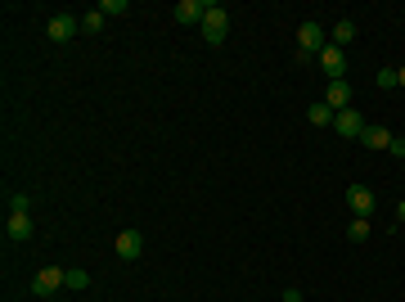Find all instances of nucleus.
Returning <instances> with one entry per match:
<instances>
[{
    "label": "nucleus",
    "instance_id": "1",
    "mask_svg": "<svg viewBox=\"0 0 405 302\" xmlns=\"http://www.w3.org/2000/svg\"><path fill=\"white\" fill-rule=\"evenodd\" d=\"M320 50H324V27L320 23H302L297 27V64L320 59Z\"/></svg>",
    "mask_w": 405,
    "mask_h": 302
},
{
    "label": "nucleus",
    "instance_id": "2",
    "mask_svg": "<svg viewBox=\"0 0 405 302\" xmlns=\"http://www.w3.org/2000/svg\"><path fill=\"white\" fill-rule=\"evenodd\" d=\"M77 32H81V19H77V14H54V19L46 23V36L54 41V46H68Z\"/></svg>",
    "mask_w": 405,
    "mask_h": 302
},
{
    "label": "nucleus",
    "instance_id": "3",
    "mask_svg": "<svg viewBox=\"0 0 405 302\" xmlns=\"http://www.w3.org/2000/svg\"><path fill=\"white\" fill-rule=\"evenodd\" d=\"M225 32H230V14H225V5H207V19H202V41L221 46Z\"/></svg>",
    "mask_w": 405,
    "mask_h": 302
},
{
    "label": "nucleus",
    "instance_id": "4",
    "mask_svg": "<svg viewBox=\"0 0 405 302\" xmlns=\"http://www.w3.org/2000/svg\"><path fill=\"white\" fill-rule=\"evenodd\" d=\"M365 118H360L356 109H342V113H334V131L342 136V140H360V131H365Z\"/></svg>",
    "mask_w": 405,
    "mask_h": 302
},
{
    "label": "nucleus",
    "instance_id": "5",
    "mask_svg": "<svg viewBox=\"0 0 405 302\" xmlns=\"http://www.w3.org/2000/svg\"><path fill=\"white\" fill-rule=\"evenodd\" d=\"M63 276H68L63 266H46V271L32 280V293H36V298H50L54 289H63Z\"/></svg>",
    "mask_w": 405,
    "mask_h": 302
},
{
    "label": "nucleus",
    "instance_id": "6",
    "mask_svg": "<svg viewBox=\"0 0 405 302\" xmlns=\"http://www.w3.org/2000/svg\"><path fill=\"white\" fill-rule=\"evenodd\" d=\"M320 68L329 73V81H342V73H347V54L334 46V41H329V46L320 50Z\"/></svg>",
    "mask_w": 405,
    "mask_h": 302
},
{
    "label": "nucleus",
    "instance_id": "7",
    "mask_svg": "<svg viewBox=\"0 0 405 302\" xmlns=\"http://www.w3.org/2000/svg\"><path fill=\"white\" fill-rule=\"evenodd\" d=\"M207 5H212V0H180V5H176V23H185V27L198 23V27H202V19H207Z\"/></svg>",
    "mask_w": 405,
    "mask_h": 302
},
{
    "label": "nucleus",
    "instance_id": "8",
    "mask_svg": "<svg viewBox=\"0 0 405 302\" xmlns=\"http://www.w3.org/2000/svg\"><path fill=\"white\" fill-rule=\"evenodd\" d=\"M140 253H144L140 230H118V257H122V262H135Z\"/></svg>",
    "mask_w": 405,
    "mask_h": 302
},
{
    "label": "nucleus",
    "instance_id": "9",
    "mask_svg": "<svg viewBox=\"0 0 405 302\" xmlns=\"http://www.w3.org/2000/svg\"><path fill=\"white\" fill-rule=\"evenodd\" d=\"M5 235H9L14 243L32 239V217H27V212H9V217H5Z\"/></svg>",
    "mask_w": 405,
    "mask_h": 302
},
{
    "label": "nucleus",
    "instance_id": "10",
    "mask_svg": "<svg viewBox=\"0 0 405 302\" xmlns=\"http://www.w3.org/2000/svg\"><path fill=\"white\" fill-rule=\"evenodd\" d=\"M360 145H365V149H387V145H392V131H387L383 122H369L365 131H360Z\"/></svg>",
    "mask_w": 405,
    "mask_h": 302
},
{
    "label": "nucleus",
    "instance_id": "11",
    "mask_svg": "<svg viewBox=\"0 0 405 302\" xmlns=\"http://www.w3.org/2000/svg\"><path fill=\"white\" fill-rule=\"evenodd\" d=\"M347 203H352L356 217H369V212H374V194H369V185H352V190H347Z\"/></svg>",
    "mask_w": 405,
    "mask_h": 302
},
{
    "label": "nucleus",
    "instance_id": "12",
    "mask_svg": "<svg viewBox=\"0 0 405 302\" xmlns=\"http://www.w3.org/2000/svg\"><path fill=\"white\" fill-rule=\"evenodd\" d=\"M324 104L334 109V113L352 109V86H347V81H329V95H324Z\"/></svg>",
    "mask_w": 405,
    "mask_h": 302
},
{
    "label": "nucleus",
    "instance_id": "13",
    "mask_svg": "<svg viewBox=\"0 0 405 302\" xmlns=\"http://www.w3.org/2000/svg\"><path fill=\"white\" fill-rule=\"evenodd\" d=\"M307 122H311V126H334V109H329L324 99H320V104H311V109H307Z\"/></svg>",
    "mask_w": 405,
    "mask_h": 302
},
{
    "label": "nucleus",
    "instance_id": "14",
    "mask_svg": "<svg viewBox=\"0 0 405 302\" xmlns=\"http://www.w3.org/2000/svg\"><path fill=\"white\" fill-rule=\"evenodd\" d=\"M352 41H356V23L352 19H338L334 23V46H352Z\"/></svg>",
    "mask_w": 405,
    "mask_h": 302
},
{
    "label": "nucleus",
    "instance_id": "15",
    "mask_svg": "<svg viewBox=\"0 0 405 302\" xmlns=\"http://www.w3.org/2000/svg\"><path fill=\"white\" fill-rule=\"evenodd\" d=\"M347 239H352V243H365V239H369V217H356L352 226H347Z\"/></svg>",
    "mask_w": 405,
    "mask_h": 302
},
{
    "label": "nucleus",
    "instance_id": "16",
    "mask_svg": "<svg viewBox=\"0 0 405 302\" xmlns=\"http://www.w3.org/2000/svg\"><path fill=\"white\" fill-rule=\"evenodd\" d=\"M99 27H104V9L95 5V9H86V14H81V32H99Z\"/></svg>",
    "mask_w": 405,
    "mask_h": 302
},
{
    "label": "nucleus",
    "instance_id": "17",
    "mask_svg": "<svg viewBox=\"0 0 405 302\" xmlns=\"http://www.w3.org/2000/svg\"><path fill=\"white\" fill-rule=\"evenodd\" d=\"M63 284H68V289H91V276H86V271H68V276H63Z\"/></svg>",
    "mask_w": 405,
    "mask_h": 302
},
{
    "label": "nucleus",
    "instance_id": "18",
    "mask_svg": "<svg viewBox=\"0 0 405 302\" xmlns=\"http://www.w3.org/2000/svg\"><path fill=\"white\" fill-rule=\"evenodd\" d=\"M32 208V194H9V212H27Z\"/></svg>",
    "mask_w": 405,
    "mask_h": 302
},
{
    "label": "nucleus",
    "instance_id": "19",
    "mask_svg": "<svg viewBox=\"0 0 405 302\" xmlns=\"http://www.w3.org/2000/svg\"><path fill=\"white\" fill-rule=\"evenodd\" d=\"M379 86H383V91H392V86H396V68H379Z\"/></svg>",
    "mask_w": 405,
    "mask_h": 302
},
{
    "label": "nucleus",
    "instance_id": "20",
    "mask_svg": "<svg viewBox=\"0 0 405 302\" xmlns=\"http://www.w3.org/2000/svg\"><path fill=\"white\" fill-rule=\"evenodd\" d=\"M99 9H104V14H126L131 5H126V0H104V5H99Z\"/></svg>",
    "mask_w": 405,
    "mask_h": 302
},
{
    "label": "nucleus",
    "instance_id": "21",
    "mask_svg": "<svg viewBox=\"0 0 405 302\" xmlns=\"http://www.w3.org/2000/svg\"><path fill=\"white\" fill-rule=\"evenodd\" d=\"M387 153H396V158H405V140H396V136H392V145H387Z\"/></svg>",
    "mask_w": 405,
    "mask_h": 302
},
{
    "label": "nucleus",
    "instance_id": "22",
    "mask_svg": "<svg viewBox=\"0 0 405 302\" xmlns=\"http://www.w3.org/2000/svg\"><path fill=\"white\" fill-rule=\"evenodd\" d=\"M284 302H302V293H297V289H288V293H284Z\"/></svg>",
    "mask_w": 405,
    "mask_h": 302
},
{
    "label": "nucleus",
    "instance_id": "23",
    "mask_svg": "<svg viewBox=\"0 0 405 302\" xmlns=\"http://www.w3.org/2000/svg\"><path fill=\"white\" fill-rule=\"evenodd\" d=\"M396 86H405V64H401V68H396Z\"/></svg>",
    "mask_w": 405,
    "mask_h": 302
}]
</instances>
